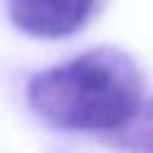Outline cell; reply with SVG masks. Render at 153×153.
Here are the masks:
<instances>
[{
	"label": "cell",
	"instance_id": "6da1fadb",
	"mask_svg": "<svg viewBox=\"0 0 153 153\" xmlns=\"http://www.w3.org/2000/svg\"><path fill=\"white\" fill-rule=\"evenodd\" d=\"M31 110L62 131L112 134L143 103V76L120 48H93L31 76Z\"/></svg>",
	"mask_w": 153,
	"mask_h": 153
},
{
	"label": "cell",
	"instance_id": "7a4b0ae2",
	"mask_svg": "<svg viewBox=\"0 0 153 153\" xmlns=\"http://www.w3.org/2000/svg\"><path fill=\"white\" fill-rule=\"evenodd\" d=\"M100 0H7L12 24L36 38H65L98 12Z\"/></svg>",
	"mask_w": 153,
	"mask_h": 153
},
{
	"label": "cell",
	"instance_id": "3957f363",
	"mask_svg": "<svg viewBox=\"0 0 153 153\" xmlns=\"http://www.w3.org/2000/svg\"><path fill=\"white\" fill-rule=\"evenodd\" d=\"M103 139L127 153H153V98L143 100L127 124Z\"/></svg>",
	"mask_w": 153,
	"mask_h": 153
}]
</instances>
